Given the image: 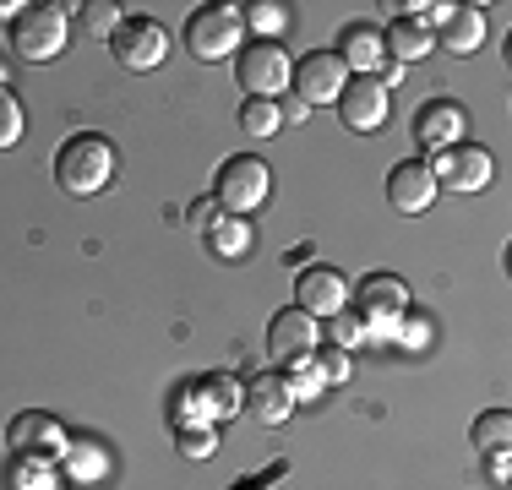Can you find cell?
<instances>
[{
    "mask_svg": "<svg viewBox=\"0 0 512 490\" xmlns=\"http://www.w3.org/2000/svg\"><path fill=\"white\" fill-rule=\"evenodd\" d=\"M115 180V147L99 131H77L55 153V186L66 196H99Z\"/></svg>",
    "mask_w": 512,
    "mask_h": 490,
    "instance_id": "1",
    "label": "cell"
},
{
    "mask_svg": "<svg viewBox=\"0 0 512 490\" xmlns=\"http://www.w3.org/2000/svg\"><path fill=\"white\" fill-rule=\"evenodd\" d=\"M240 44H246V11L240 6H197L186 17V49L202 60V66H218V60H235Z\"/></svg>",
    "mask_w": 512,
    "mask_h": 490,
    "instance_id": "2",
    "label": "cell"
},
{
    "mask_svg": "<svg viewBox=\"0 0 512 490\" xmlns=\"http://www.w3.org/2000/svg\"><path fill=\"white\" fill-rule=\"evenodd\" d=\"M349 300H355V316L365 322V338H398V327L409 316V284L398 273H365L349 289Z\"/></svg>",
    "mask_w": 512,
    "mask_h": 490,
    "instance_id": "3",
    "label": "cell"
},
{
    "mask_svg": "<svg viewBox=\"0 0 512 490\" xmlns=\"http://www.w3.org/2000/svg\"><path fill=\"white\" fill-rule=\"evenodd\" d=\"M273 196V169H267V158H256V153H235V158H224L218 164V175H213V202L224 207V213H235V218H246L256 213V207Z\"/></svg>",
    "mask_w": 512,
    "mask_h": 490,
    "instance_id": "4",
    "label": "cell"
},
{
    "mask_svg": "<svg viewBox=\"0 0 512 490\" xmlns=\"http://www.w3.org/2000/svg\"><path fill=\"white\" fill-rule=\"evenodd\" d=\"M71 11L77 6H28L17 22H11V55L28 60V66L55 60L71 39Z\"/></svg>",
    "mask_w": 512,
    "mask_h": 490,
    "instance_id": "5",
    "label": "cell"
},
{
    "mask_svg": "<svg viewBox=\"0 0 512 490\" xmlns=\"http://www.w3.org/2000/svg\"><path fill=\"white\" fill-rule=\"evenodd\" d=\"M235 82L246 88L251 98H284L289 82H295V55H289L284 44H267V39H251L240 44L235 55Z\"/></svg>",
    "mask_w": 512,
    "mask_h": 490,
    "instance_id": "6",
    "label": "cell"
},
{
    "mask_svg": "<svg viewBox=\"0 0 512 490\" xmlns=\"http://www.w3.org/2000/svg\"><path fill=\"white\" fill-rule=\"evenodd\" d=\"M6 447L17 452L22 463H55V458H66L71 436H66V425H60L55 414H44V409H22L17 420L6 425Z\"/></svg>",
    "mask_w": 512,
    "mask_h": 490,
    "instance_id": "7",
    "label": "cell"
},
{
    "mask_svg": "<svg viewBox=\"0 0 512 490\" xmlns=\"http://www.w3.org/2000/svg\"><path fill=\"white\" fill-rule=\"evenodd\" d=\"M431 175H436V186L474 196V191H485V186H491V175H496V158L485 153L480 142H453L447 153H436Z\"/></svg>",
    "mask_w": 512,
    "mask_h": 490,
    "instance_id": "8",
    "label": "cell"
},
{
    "mask_svg": "<svg viewBox=\"0 0 512 490\" xmlns=\"http://www.w3.org/2000/svg\"><path fill=\"white\" fill-rule=\"evenodd\" d=\"M295 305L306 316H316V322H333V316L349 311V278L327 262H311L306 273L295 278Z\"/></svg>",
    "mask_w": 512,
    "mask_h": 490,
    "instance_id": "9",
    "label": "cell"
},
{
    "mask_svg": "<svg viewBox=\"0 0 512 490\" xmlns=\"http://www.w3.org/2000/svg\"><path fill=\"white\" fill-rule=\"evenodd\" d=\"M295 98L300 104H338V93L349 88V66L333 55V49H311V55L295 60Z\"/></svg>",
    "mask_w": 512,
    "mask_h": 490,
    "instance_id": "10",
    "label": "cell"
},
{
    "mask_svg": "<svg viewBox=\"0 0 512 490\" xmlns=\"http://www.w3.org/2000/svg\"><path fill=\"white\" fill-rule=\"evenodd\" d=\"M322 333H316V316H306L300 305H289V311H278L273 322H267V360L273 365H289L295 371L300 360H311Z\"/></svg>",
    "mask_w": 512,
    "mask_h": 490,
    "instance_id": "11",
    "label": "cell"
},
{
    "mask_svg": "<svg viewBox=\"0 0 512 490\" xmlns=\"http://www.w3.org/2000/svg\"><path fill=\"white\" fill-rule=\"evenodd\" d=\"M387 115H393V93L376 77H349V88L338 93V120H344L355 137H371V131L387 126Z\"/></svg>",
    "mask_w": 512,
    "mask_h": 490,
    "instance_id": "12",
    "label": "cell"
},
{
    "mask_svg": "<svg viewBox=\"0 0 512 490\" xmlns=\"http://www.w3.org/2000/svg\"><path fill=\"white\" fill-rule=\"evenodd\" d=\"M109 49H115V60L126 71H158L169 55V33L158 28L153 17H126L120 22V33L109 39Z\"/></svg>",
    "mask_w": 512,
    "mask_h": 490,
    "instance_id": "13",
    "label": "cell"
},
{
    "mask_svg": "<svg viewBox=\"0 0 512 490\" xmlns=\"http://www.w3.org/2000/svg\"><path fill=\"white\" fill-rule=\"evenodd\" d=\"M436 191H442V186H436V175H431V164H425V158L393 164V175H387V202H393V213H404V218L431 213Z\"/></svg>",
    "mask_w": 512,
    "mask_h": 490,
    "instance_id": "14",
    "label": "cell"
},
{
    "mask_svg": "<svg viewBox=\"0 0 512 490\" xmlns=\"http://www.w3.org/2000/svg\"><path fill=\"white\" fill-rule=\"evenodd\" d=\"M240 414H251L256 425H284L289 414H295V392H289V376H284V371L251 376L246 392H240Z\"/></svg>",
    "mask_w": 512,
    "mask_h": 490,
    "instance_id": "15",
    "label": "cell"
},
{
    "mask_svg": "<svg viewBox=\"0 0 512 490\" xmlns=\"http://www.w3.org/2000/svg\"><path fill=\"white\" fill-rule=\"evenodd\" d=\"M338 60L349 66V77H382L387 71V44H382V28H371V22H349L344 33H338Z\"/></svg>",
    "mask_w": 512,
    "mask_h": 490,
    "instance_id": "16",
    "label": "cell"
},
{
    "mask_svg": "<svg viewBox=\"0 0 512 490\" xmlns=\"http://www.w3.org/2000/svg\"><path fill=\"white\" fill-rule=\"evenodd\" d=\"M453 142H463V109L453 104V98H431V104L414 115V147L436 158Z\"/></svg>",
    "mask_w": 512,
    "mask_h": 490,
    "instance_id": "17",
    "label": "cell"
},
{
    "mask_svg": "<svg viewBox=\"0 0 512 490\" xmlns=\"http://www.w3.org/2000/svg\"><path fill=\"white\" fill-rule=\"evenodd\" d=\"M431 44H442L447 55H474L485 44V11L480 6H453L447 22L431 33Z\"/></svg>",
    "mask_w": 512,
    "mask_h": 490,
    "instance_id": "18",
    "label": "cell"
},
{
    "mask_svg": "<svg viewBox=\"0 0 512 490\" xmlns=\"http://www.w3.org/2000/svg\"><path fill=\"white\" fill-rule=\"evenodd\" d=\"M382 44H387V60H393V66H414V60H425V55L436 49L431 33H425L414 17H387Z\"/></svg>",
    "mask_w": 512,
    "mask_h": 490,
    "instance_id": "19",
    "label": "cell"
},
{
    "mask_svg": "<svg viewBox=\"0 0 512 490\" xmlns=\"http://www.w3.org/2000/svg\"><path fill=\"white\" fill-rule=\"evenodd\" d=\"M202 240H207V251H213V256L240 262V256L251 251V224H246V218H235V213H218L213 224L202 229Z\"/></svg>",
    "mask_w": 512,
    "mask_h": 490,
    "instance_id": "20",
    "label": "cell"
},
{
    "mask_svg": "<svg viewBox=\"0 0 512 490\" xmlns=\"http://www.w3.org/2000/svg\"><path fill=\"white\" fill-rule=\"evenodd\" d=\"M469 441H474V452H485V458L507 452V447H512V414H507V409L480 414V420L469 425Z\"/></svg>",
    "mask_w": 512,
    "mask_h": 490,
    "instance_id": "21",
    "label": "cell"
},
{
    "mask_svg": "<svg viewBox=\"0 0 512 490\" xmlns=\"http://www.w3.org/2000/svg\"><path fill=\"white\" fill-rule=\"evenodd\" d=\"M278 126H284V120H278V104H273V98H246V104H240V131H246V137L267 142Z\"/></svg>",
    "mask_w": 512,
    "mask_h": 490,
    "instance_id": "22",
    "label": "cell"
},
{
    "mask_svg": "<svg viewBox=\"0 0 512 490\" xmlns=\"http://www.w3.org/2000/svg\"><path fill=\"white\" fill-rule=\"evenodd\" d=\"M77 11H82V28H88L93 39H115L120 22H126V11H120L115 0H88V6H77Z\"/></svg>",
    "mask_w": 512,
    "mask_h": 490,
    "instance_id": "23",
    "label": "cell"
},
{
    "mask_svg": "<svg viewBox=\"0 0 512 490\" xmlns=\"http://www.w3.org/2000/svg\"><path fill=\"white\" fill-rule=\"evenodd\" d=\"M246 28L256 33V39L278 44V33L289 28V6H278V0H262V6H251V11H246Z\"/></svg>",
    "mask_w": 512,
    "mask_h": 490,
    "instance_id": "24",
    "label": "cell"
},
{
    "mask_svg": "<svg viewBox=\"0 0 512 490\" xmlns=\"http://www.w3.org/2000/svg\"><path fill=\"white\" fill-rule=\"evenodd\" d=\"M22 142V104L11 98V88H0V153Z\"/></svg>",
    "mask_w": 512,
    "mask_h": 490,
    "instance_id": "25",
    "label": "cell"
},
{
    "mask_svg": "<svg viewBox=\"0 0 512 490\" xmlns=\"http://www.w3.org/2000/svg\"><path fill=\"white\" fill-rule=\"evenodd\" d=\"M311 371L322 376V382H344V376L355 371V365H349V354H344V349H316V354H311Z\"/></svg>",
    "mask_w": 512,
    "mask_h": 490,
    "instance_id": "26",
    "label": "cell"
},
{
    "mask_svg": "<svg viewBox=\"0 0 512 490\" xmlns=\"http://www.w3.org/2000/svg\"><path fill=\"white\" fill-rule=\"evenodd\" d=\"M180 447H186V458H207L213 452V425H175Z\"/></svg>",
    "mask_w": 512,
    "mask_h": 490,
    "instance_id": "27",
    "label": "cell"
},
{
    "mask_svg": "<svg viewBox=\"0 0 512 490\" xmlns=\"http://www.w3.org/2000/svg\"><path fill=\"white\" fill-rule=\"evenodd\" d=\"M17 485L22 490H60V480L50 474V463H22V458H17Z\"/></svg>",
    "mask_w": 512,
    "mask_h": 490,
    "instance_id": "28",
    "label": "cell"
},
{
    "mask_svg": "<svg viewBox=\"0 0 512 490\" xmlns=\"http://www.w3.org/2000/svg\"><path fill=\"white\" fill-rule=\"evenodd\" d=\"M355 343H365V322L360 316H333V349H355Z\"/></svg>",
    "mask_w": 512,
    "mask_h": 490,
    "instance_id": "29",
    "label": "cell"
},
{
    "mask_svg": "<svg viewBox=\"0 0 512 490\" xmlns=\"http://www.w3.org/2000/svg\"><path fill=\"white\" fill-rule=\"evenodd\" d=\"M191 229H207V224H213V218H218V202H213V196H202V202H191Z\"/></svg>",
    "mask_w": 512,
    "mask_h": 490,
    "instance_id": "30",
    "label": "cell"
},
{
    "mask_svg": "<svg viewBox=\"0 0 512 490\" xmlns=\"http://www.w3.org/2000/svg\"><path fill=\"white\" fill-rule=\"evenodd\" d=\"M311 115V104H300V98H284L278 104V120H306Z\"/></svg>",
    "mask_w": 512,
    "mask_h": 490,
    "instance_id": "31",
    "label": "cell"
},
{
    "mask_svg": "<svg viewBox=\"0 0 512 490\" xmlns=\"http://www.w3.org/2000/svg\"><path fill=\"white\" fill-rule=\"evenodd\" d=\"M28 11V0H0V22H17Z\"/></svg>",
    "mask_w": 512,
    "mask_h": 490,
    "instance_id": "32",
    "label": "cell"
},
{
    "mask_svg": "<svg viewBox=\"0 0 512 490\" xmlns=\"http://www.w3.org/2000/svg\"><path fill=\"white\" fill-rule=\"evenodd\" d=\"M491 480L507 485V452H496V458H491Z\"/></svg>",
    "mask_w": 512,
    "mask_h": 490,
    "instance_id": "33",
    "label": "cell"
}]
</instances>
